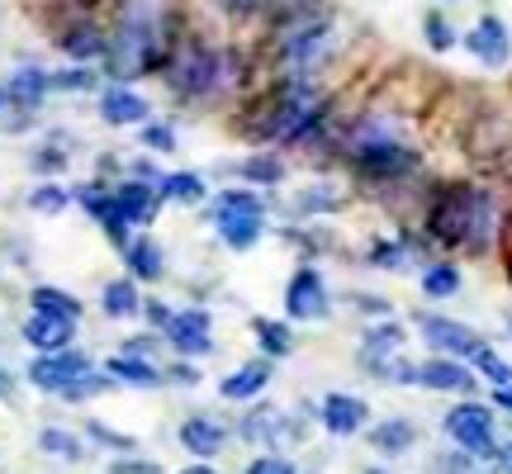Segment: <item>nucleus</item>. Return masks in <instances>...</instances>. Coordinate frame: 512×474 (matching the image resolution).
I'll use <instances>...</instances> for the list:
<instances>
[{
	"label": "nucleus",
	"instance_id": "50",
	"mask_svg": "<svg viewBox=\"0 0 512 474\" xmlns=\"http://www.w3.org/2000/svg\"><path fill=\"white\" fill-rule=\"evenodd\" d=\"M437 474H479L475 470V456H465V451H451V456H437L432 460Z\"/></svg>",
	"mask_w": 512,
	"mask_h": 474
},
{
	"label": "nucleus",
	"instance_id": "22",
	"mask_svg": "<svg viewBox=\"0 0 512 474\" xmlns=\"http://www.w3.org/2000/svg\"><path fill=\"white\" fill-rule=\"evenodd\" d=\"M143 285L138 280H128V275H114L100 285V313L110 318V323H133V318H143Z\"/></svg>",
	"mask_w": 512,
	"mask_h": 474
},
{
	"label": "nucleus",
	"instance_id": "11",
	"mask_svg": "<svg viewBox=\"0 0 512 474\" xmlns=\"http://www.w3.org/2000/svg\"><path fill=\"white\" fill-rule=\"evenodd\" d=\"M403 342H408V328H403V323H394V318H380V323H370V328L361 332L356 365H361L366 375H375V380H384V370L403 356Z\"/></svg>",
	"mask_w": 512,
	"mask_h": 474
},
{
	"label": "nucleus",
	"instance_id": "7",
	"mask_svg": "<svg viewBox=\"0 0 512 474\" xmlns=\"http://www.w3.org/2000/svg\"><path fill=\"white\" fill-rule=\"evenodd\" d=\"M418 337L427 342L432 356H451V361H465V365L489 347L475 328H465V323L446 318V313H418Z\"/></svg>",
	"mask_w": 512,
	"mask_h": 474
},
{
	"label": "nucleus",
	"instance_id": "56",
	"mask_svg": "<svg viewBox=\"0 0 512 474\" xmlns=\"http://www.w3.org/2000/svg\"><path fill=\"white\" fill-rule=\"evenodd\" d=\"M498 237L508 242V252H512V214H508V219H503V233H498Z\"/></svg>",
	"mask_w": 512,
	"mask_h": 474
},
{
	"label": "nucleus",
	"instance_id": "46",
	"mask_svg": "<svg viewBox=\"0 0 512 474\" xmlns=\"http://www.w3.org/2000/svg\"><path fill=\"white\" fill-rule=\"evenodd\" d=\"M105 474H166L157 460H147V456H110V465H105Z\"/></svg>",
	"mask_w": 512,
	"mask_h": 474
},
{
	"label": "nucleus",
	"instance_id": "51",
	"mask_svg": "<svg viewBox=\"0 0 512 474\" xmlns=\"http://www.w3.org/2000/svg\"><path fill=\"white\" fill-rule=\"evenodd\" d=\"M313 0H261V15H290V10H309Z\"/></svg>",
	"mask_w": 512,
	"mask_h": 474
},
{
	"label": "nucleus",
	"instance_id": "48",
	"mask_svg": "<svg viewBox=\"0 0 512 474\" xmlns=\"http://www.w3.org/2000/svg\"><path fill=\"white\" fill-rule=\"evenodd\" d=\"M351 304H356V309L366 313L370 323H380V318H389V313H394V304H389L384 294H366V290H356V294H351Z\"/></svg>",
	"mask_w": 512,
	"mask_h": 474
},
{
	"label": "nucleus",
	"instance_id": "28",
	"mask_svg": "<svg viewBox=\"0 0 512 474\" xmlns=\"http://www.w3.org/2000/svg\"><path fill=\"white\" fill-rule=\"evenodd\" d=\"M290 209H294V219H323V214H342V209H347V195L332 181H313L294 195Z\"/></svg>",
	"mask_w": 512,
	"mask_h": 474
},
{
	"label": "nucleus",
	"instance_id": "58",
	"mask_svg": "<svg viewBox=\"0 0 512 474\" xmlns=\"http://www.w3.org/2000/svg\"><path fill=\"white\" fill-rule=\"evenodd\" d=\"M441 5H456V0H441Z\"/></svg>",
	"mask_w": 512,
	"mask_h": 474
},
{
	"label": "nucleus",
	"instance_id": "3",
	"mask_svg": "<svg viewBox=\"0 0 512 474\" xmlns=\"http://www.w3.org/2000/svg\"><path fill=\"white\" fill-rule=\"evenodd\" d=\"M247 76V62H242L238 48H223V43H204L200 34H181L176 48L166 57L162 81L171 100L181 105H209V100H223L233 95Z\"/></svg>",
	"mask_w": 512,
	"mask_h": 474
},
{
	"label": "nucleus",
	"instance_id": "34",
	"mask_svg": "<svg viewBox=\"0 0 512 474\" xmlns=\"http://www.w3.org/2000/svg\"><path fill=\"white\" fill-rule=\"evenodd\" d=\"M460 285H465V275H460L456 261H427L418 275V290L422 299H432V304H441V299H456Z\"/></svg>",
	"mask_w": 512,
	"mask_h": 474
},
{
	"label": "nucleus",
	"instance_id": "5",
	"mask_svg": "<svg viewBox=\"0 0 512 474\" xmlns=\"http://www.w3.org/2000/svg\"><path fill=\"white\" fill-rule=\"evenodd\" d=\"M332 318V290L328 275L313 261H304L285 285V323H328Z\"/></svg>",
	"mask_w": 512,
	"mask_h": 474
},
{
	"label": "nucleus",
	"instance_id": "1",
	"mask_svg": "<svg viewBox=\"0 0 512 474\" xmlns=\"http://www.w3.org/2000/svg\"><path fill=\"white\" fill-rule=\"evenodd\" d=\"M105 76L133 86L143 76H162L166 57L185 34L171 0H114V19L105 24Z\"/></svg>",
	"mask_w": 512,
	"mask_h": 474
},
{
	"label": "nucleus",
	"instance_id": "53",
	"mask_svg": "<svg viewBox=\"0 0 512 474\" xmlns=\"http://www.w3.org/2000/svg\"><path fill=\"white\" fill-rule=\"evenodd\" d=\"M498 470H503V474H512V441H508V446H498Z\"/></svg>",
	"mask_w": 512,
	"mask_h": 474
},
{
	"label": "nucleus",
	"instance_id": "10",
	"mask_svg": "<svg viewBox=\"0 0 512 474\" xmlns=\"http://www.w3.org/2000/svg\"><path fill=\"white\" fill-rule=\"evenodd\" d=\"M105 24L95 15H72L62 29H57V53L67 57L72 67H95V62H105Z\"/></svg>",
	"mask_w": 512,
	"mask_h": 474
},
{
	"label": "nucleus",
	"instance_id": "31",
	"mask_svg": "<svg viewBox=\"0 0 512 474\" xmlns=\"http://www.w3.org/2000/svg\"><path fill=\"white\" fill-rule=\"evenodd\" d=\"M252 337L261 347V361H290L294 356V328L285 318H252Z\"/></svg>",
	"mask_w": 512,
	"mask_h": 474
},
{
	"label": "nucleus",
	"instance_id": "29",
	"mask_svg": "<svg viewBox=\"0 0 512 474\" xmlns=\"http://www.w3.org/2000/svg\"><path fill=\"white\" fill-rule=\"evenodd\" d=\"M214 233L228 252H252L256 242L266 237V219H252V214H214Z\"/></svg>",
	"mask_w": 512,
	"mask_h": 474
},
{
	"label": "nucleus",
	"instance_id": "44",
	"mask_svg": "<svg viewBox=\"0 0 512 474\" xmlns=\"http://www.w3.org/2000/svg\"><path fill=\"white\" fill-rule=\"evenodd\" d=\"M171 318H176V309H171L166 299H157V294H152V299H143V328L147 332H157V337H162V332L171 328Z\"/></svg>",
	"mask_w": 512,
	"mask_h": 474
},
{
	"label": "nucleus",
	"instance_id": "14",
	"mask_svg": "<svg viewBox=\"0 0 512 474\" xmlns=\"http://www.w3.org/2000/svg\"><path fill=\"white\" fill-rule=\"evenodd\" d=\"M233 437H242V441H256V446H280L285 437H309L299 422L285 413V408H275V403H252V413L238 422V432Z\"/></svg>",
	"mask_w": 512,
	"mask_h": 474
},
{
	"label": "nucleus",
	"instance_id": "37",
	"mask_svg": "<svg viewBox=\"0 0 512 474\" xmlns=\"http://www.w3.org/2000/svg\"><path fill=\"white\" fill-rule=\"evenodd\" d=\"M110 190L114 181H105V176H91V181H76L72 185V204L81 209V214H91L95 223L110 214Z\"/></svg>",
	"mask_w": 512,
	"mask_h": 474
},
{
	"label": "nucleus",
	"instance_id": "40",
	"mask_svg": "<svg viewBox=\"0 0 512 474\" xmlns=\"http://www.w3.org/2000/svg\"><path fill=\"white\" fill-rule=\"evenodd\" d=\"M138 143H143L147 157H171L181 147V133H176V124H166V119H147L138 128Z\"/></svg>",
	"mask_w": 512,
	"mask_h": 474
},
{
	"label": "nucleus",
	"instance_id": "13",
	"mask_svg": "<svg viewBox=\"0 0 512 474\" xmlns=\"http://www.w3.org/2000/svg\"><path fill=\"white\" fill-rule=\"evenodd\" d=\"M318 422H323V432L328 437H361L370 427V403L361 399V394H347V389H332V394H323V403H318Z\"/></svg>",
	"mask_w": 512,
	"mask_h": 474
},
{
	"label": "nucleus",
	"instance_id": "47",
	"mask_svg": "<svg viewBox=\"0 0 512 474\" xmlns=\"http://www.w3.org/2000/svg\"><path fill=\"white\" fill-rule=\"evenodd\" d=\"M162 380L176 384V389H195V384H200V365L195 361H171V365H162Z\"/></svg>",
	"mask_w": 512,
	"mask_h": 474
},
{
	"label": "nucleus",
	"instance_id": "42",
	"mask_svg": "<svg viewBox=\"0 0 512 474\" xmlns=\"http://www.w3.org/2000/svg\"><path fill=\"white\" fill-rule=\"evenodd\" d=\"M422 38H427L432 53H451L456 48V29H451V19L441 15V10H432V15L422 19Z\"/></svg>",
	"mask_w": 512,
	"mask_h": 474
},
{
	"label": "nucleus",
	"instance_id": "35",
	"mask_svg": "<svg viewBox=\"0 0 512 474\" xmlns=\"http://www.w3.org/2000/svg\"><path fill=\"white\" fill-rule=\"evenodd\" d=\"M233 176H238L242 185H252V190H271V185L285 181V162H280L275 152H252V157H242V162L233 166Z\"/></svg>",
	"mask_w": 512,
	"mask_h": 474
},
{
	"label": "nucleus",
	"instance_id": "8",
	"mask_svg": "<svg viewBox=\"0 0 512 474\" xmlns=\"http://www.w3.org/2000/svg\"><path fill=\"white\" fill-rule=\"evenodd\" d=\"M162 342L171 347L176 361H204V356H214V313L204 309V304L176 309L171 328L162 332Z\"/></svg>",
	"mask_w": 512,
	"mask_h": 474
},
{
	"label": "nucleus",
	"instance_id": "21",
	"mask_svg": "<svg viewBox=\"0 0 512 474\" xmlns=\"http://www.w3.org/2000/svg\"><path fill=\"white\" fill-rule=\"evenodd\" d=\"M5 95H10V105L19 110H43V100L53 95V72L48 67H38V62H24L15 72L5 76Z\"/></svg>",
	"mask_w": 512,
	"mask_h": 474
},
{
	"label": "nucleus",
	"instance_id": "25",
	"mask_svg": "<svg viewBox=\"0 0 512 474\" xmlns=\"http://www.w3.org/2000/svg\"><path fill=\"white\" fill-rule=\"evenodd\" d=\"M34 446H38V456L62 460V465H81V460H86V437L72 432V427H57V422H43V427H38Z\"/></svg>",
	"mask_w": 512,
	"mask_h": 474
},
{
	"label": "nucleus",
	"instance_id": "12",
	"mask_svg": "<svg viewBox=\"0 0 512 474\" xmlns=\"http://www.w3.org/2000/svg\"><path fill=\"white\" fill-rule=\"evenodd\" d=\"M95 114H100L105 128H143L152 119V100L143 91H133V86L110 81V86H100V95H95Z\"/></svg>",
	"mask_w": 512,
	"mask_h": 474
},
{
	"label": "nucleus",
	"instance_id": "52",
	"mask_svg": "<svg viewBox=\"0 0 512 474\" xmlns=\"http://www.w3.org/2000/svg\"><path fill=\"white\" fill-rule=\"evenodd\" d=\"M0 403H19V375L0 365Z\"/></svg>",
	"mask_w": 512,
	"mask_h": 474
},
{
	"label": "nucleus",
	"instance_id": "39",
	"mask_svg": "<svg viewBox=\"0 0 512 474\" xmlns=\"http://www.w3.org/2000/svg\"><path fill=\"white\" fill-rule=\"evenodd\" d=\"M81 437H86V446H105L114 456H133V451H138V441L128 437V432H114L110 422H100V418L81 422Z\"/></svg>",
	"mask_w": 512,
	"mask_h": 474
},
{
	"label": "nucleus",
	"instance_id": "26",
	"mask_svg": "<svg viewBox=\"0 0 512 474\" xmlns=\"http://www.w3.org/2000/svg\"><path fill=\"white\" fill-rule=\"evenodd\" d=\"M100 370H105L114 384H128V389H162L166 384L157 361H138V356H124V351H114Z\"/></svg>",
	"mask_w": 512,
	"mask_h": 474
},
{
	"label": "nucleus",
	"instance_id": "41",
	"mask_svg": "<svg viewBox=\"0 0 512 474\" xmlns=\"http://www.w3.org/2000/svg\"><path fill=\"white\" fill-rule=\"evenodd\" d=\"M100 91V67H62V72H53V95H91Z\"/></svg>",
	"mask_w": 512,
	"mask_h": 474
},
{
	"label": "nucleus",
	"instance_id": "19",
	"mask_svg": "<svg viewBox=\"0 0 512 474\" xmlns=\"http://www.w3.org/2000/svg\"><path fill=\"white\" fill-rule=\"evenodd\" d=\"M119 256H124L128 280H138V285H157V280H166V247L152 233H133Z\"/></svg>",
	"mask_w": 512,
	"mask_h": 474
},
{
	"label": "nucleus",
	"instance_id": "20",
	"mask_svg": "<svg viewBox=\"0 0 512 474\" xmlns=\"http://www.w3.org/2000/svg\"><path fill=\"white\" fill-rule=\"evenodd\" d=\"M271 375H275L271 361H242L238 370H228L219 380V399L223 403H256L271 389Z\"/></svg>",
	"mask_w": 512,
	"mask_h": 474
},
{
	"label": "nucleus",
	"instance_id": "17",
	"mask_svg": "<svg viewBox=\"0 0 512 474\" xmlns=\"http://www.w3.org/2000/svg\"><path fill=\"white\" fill-rule=\"evenodd\" d=\"M19 342L34 351V356H53V351L76 347V323L43 318V313H24V323H19Z\"/></svg>",
	"mask_w": 512,
	"mask_h": 474
},
{
	"label": "nucleus",
	"instance_id": "27",
	"mask_svg": "<svg viewBox=\"0 0 512 474\" xmlns=\"http://www.w3.org/2000/svg\"><path fill=\"white\" fill-rule=\"evenodd\" d=\"M162 204H181V209H200L209 204V181L200 171H166L162 185H157Z\"/></svg>",
	"mask_w": 512,
	"mask_h": 474
},
{
	"label": "nucleus",
	"instance_id": "30",
	"mask_svg": "<svg viewBox=\"0 0 512 474\" xmlns=\"http://www.w3.org/2000/svg\"><path fill=\"white\" fill-rule=\"evenodd\" d=\"M422 252V237H375L366 247V261L370 266H380V271H403V266H413Z\"/></svg>",
	"mask_w": 512,
	"mask_h": 474
},
{
	"label": "nucleus",
	"instance_id": "18",
	"mask_svg": "<svg viewBox=\"0 0 512 474\" xmlns=\"http://www.w3.org/2000/svg\"><path fill=\"white\" fill-rule=\"evenodd\" d=\"M465 48H470V57H475V62H484V67H508V57H512L508 24H503L498 15L475 19V29L465 34Z\"/></svg>",
	"mask_w": 512,
	"mask_h": 474
},
{
	"label": "nucleus",
	"instance_id": "16",
	"mask_svg": "<svg viewBox=\"0 0 512 474\" xmlns=\"http://www.w3.org/2000/svg\"><path fill=\"white\" fill-rule=\"evenodd\" d=\"M418 389H432V394H456V399H475L479 375L465 361H451V356H427V361H418Z\"/></svg>",
	"mask_w": 512,
	"mask_h": 474
},
{
	"label": "nucleus",
	"instance_id": "24",
	"mask_svg": "<svg viewBox=\"0 0 512 474\" xmlns=\"http://www.w3.org/2000/svg\"><path fill=\"white\" fill-rule=\"evenodd\" d=\"M366 441L380 451V456L399 460L418 446V422L413 418H384V422H375V427H366Z\"/></svg>",
	"mask_w": 512,
	"mask_h": 474
},
{
	"label": "nucleus",
	"instance_id": "36",
	"mask_svg": "<svg viewBox=\"0 0 512 474\" xmlns=\"http://www.w3.org/2000/svg\"><path fill=\"white\" fill-rule=\"evenodd\" d=\"M24 209L38 214V219H57L72 209V185H57V181H38L29 195H24Z\"/></svg>",
	"mask_w": 512,
	"mask_h": 474
},
{
	"label": "nucleus",
	"instance_id": "43",
	"mask_svg": "<svg viewBox=\"0 0 512 474\" xmlns=\"http://www.w3.org/2000/svg\"><path fill=\"white\" fill-rule=\"evenodd\" d=\"M119 351H124V356H138V361H157V351H162V337H157V332H133V337H124V342H119Z\"/></svg>",
	"mask_w": 512,
	"mask_h": 474
},
{
	"label": "nucleus",
	"instance_id": "32",
	"mask_svg": "<svg viewBox=\"0 0 512 474\" xmlns=\"http://www.w3.org/2000/svg\"><path fill=\"white\" fill-rule=\"evenodd\" d=\"M209 219L214 214H252V219H266L271 214V200L261 195V190H252V185H228V190H219V195H209Z\"/></svg>",
	"mask_w": 512,
	"mask_h": 474
},
{
	"label": "nucleus",
	"instance_id": "9",
	"mask_svg": "<svg viewBox=\"0 0 512 474\" xmlns=\"http://www.w3.org/2000/svg\"><path fill=\"white\" fill-rule=\"evenodd\" d=\"M162 209L166 204H162V195H157V185L128 181L124 176V181H114V190H110V214H105V219H124L133 233H147Z\"/></svg>",
	"mask_w": 512,
	"mask_h": 474
},
{
	"label": "nucleus",
	"instance_id": "15",
	"mask_svg": "<svg viewBox=\"0 0 512 474\" xmlns=\"http://www.w3.org/2000/svg\"><path fill=\"white\" fill-rule=\"evenodd\" d=\"M176 441H181L185 456L195 460H219L228 451V441H233V427L219 418H209V413H190V418L176 427Z\"/></svg>",
	"mask_w": 512,
	"mask_h": 474
},
{
	"label": "nucleus",
	"instance_id": "54",
	"mask_svg": "<svg viewBox=\"0 0 512 474\" xmlns=\"http://www.w3.org/2000/svg\"><path fill=\"white\" fill-rule=\"evenodd\" d=\"M494 408H503V413H512V389H494Z\"/></svg>",
	"mask_w": 512,
	"mask_h": 474
},
{
	"label": "nucleus",
	"instance_id": "57",
	"mask_svg": "<svg viewBox=\"0 0 512 474\" xmlns=\"http://www.w3.org/2000/svg\"><path fill=\"white\" fill-rule=\"evenodd\" d=\"M508 337H512V313H508Z\"/></svg>",
	"mask_w": 512,
	"mask_h": 474
},
{
	"label": "nucleus",
	"instance_id": "23",
	"mask_svg": "<svg viewBox=\"0 0 512 474\" xmlns=\"http://www.w3.org/2000/svg\"><path fill=\"white\" fill-rule=\"evenodd\" d=\"M29 313H43V318H62V323H76L81 328V318H86V304H81V294L62 290V285H29Z\"/></svg>",
	"mask_w": 512,
	"mask_h": 474
},
{
	"label": "nucleus",
	"instance_id": "55",
	"mask_svg": "<svg viewBox=\"0 0 512 474\" xmlns=\"http://www.w3.org/2000/svg\"><path fill=\"white\" fill-rule=\"evenodd\" d=\"M181 474H219V470H214V465H209V460H200V465H185Z\"/></svg>",
	"mask_w": 512,
	"mask_h": 474
},
{
	"label": "nucleus",
	"instance_id": "2",
	"mask_svg": "<svg viewBox=\"0 0 512 474\" xmlns=\"http://www.w3.org/2000/svg\"><path fill=\"white\" fill-rule=\"evenodd\" d=\"M498 233H503V214H498L494 190L475 181L432 185L427 209H422V242L460 256H489Z\"/></svg>",
	"mask_w": 512,
	"mask_h": 474
},
{
	"label": "nucleus",
	"instance_id": "33",
	"mask_svg": "<svg viewBox=\"0 0 512 474\" xmlns=\"http://www.w3.org/2000/svg\"><path fill=\"white\" fill-rule=\"evenodd\" d=\"M72 166V143H67V133H48L43 143L29 152V171H34L38 181H53Z\"/></svg>",
	"mask_w": 512,
	"mask_h": 474
},
{
	"label": "nucleus",
	"instance_id": "45",
	"mask_svg": "<svg viewBox=\"0 0 512 474\" xmlns=\"http://www.w3.org/2000/svg\"><path fill=\"white\" fill-rule=\"evenodd\" d=\"M242 474H299V465H294L290 456H280V451H266V456H256L242 465Z\"/></svg>",
	"mask_w": 512,
	"mask_h": 474
},
{
	"label": "nucleus",
	"instance_id": "4",
	"mask_svg": "<svg viewBox=\"0 0 512 474\" xmlns=\"http://www.w3.org/2000/svg\"><path fill=\"white\" fill-rule=\"evenodd\" d=\"M441 432L456 441V451L475 460H494L498 456V418L489 403L479 399H460L446 408V418H441Z\"/></svg>",
	"mask_w": 512,
	"mask_h": 474
},
{
	"label": "nucleus",
	"instance_id": "6",
	"mask_svg": "<svg viewBox=\"0 0 512 474\" xmlns=\"http://www.w3.org/2000/svg\"><path fill=\"white\" fill-rule=\"evenodd\" d=\"M91 370H95L91 351L67 347V351H53V356H29V365H24V384L38 389V394H48V399H57L67 384L81 380V375H91Z\"/></svg>",
	"mask_w": 512,
	"mask_h": 474
},
{
	"label": "nucleus",
	"instance_id": "49",
	"mask_svg": "<svg viewBox=\"0 0 512 474\" xmlns=\"http://www.w3.org/2000/svg\"><path fill=\"white\" fill-rule=\"evenodd\" d=\"M128 181H147V185H162V166L152 162V157H138V162H128V171H124Z\"/></svg>",
	"mask_w": 512,
	"mask_h": 474
},
{
	"label": "nucleus",
	"instance_id": "38",
	"mask_svg": "<svg viewBox=\"0 0 512 474\" xmlns=\"http://www.w3.org/2000/svg\"><path fill=\"white\" fill-rule=\"evenodd\" d=\"M119 384L105 375V370H91V375H81V380H72L62 394H57V403H72V408H81V403H91V399H105V394H114Z\"/></svg>",
	"mask_w": 512,
	"mask_h": 474
}]
</instances>
